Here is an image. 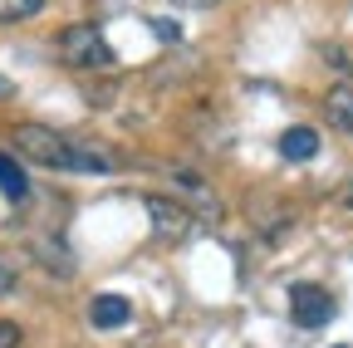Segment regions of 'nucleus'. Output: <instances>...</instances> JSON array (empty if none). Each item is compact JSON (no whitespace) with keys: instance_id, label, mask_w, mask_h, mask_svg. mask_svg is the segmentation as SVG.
Returning <instances> with one entry per match:
<instances>
[{"instance_id":"nucleus-1","label":"nucleus","mask_w":353,"mask_h":348,"mask_svg":"<svg viewBox=\"0 0 353 348\" xmlns=\"http://www.w3.org/2000/svg\"><path fill=\"white\" fill-rule=\"evenodd\" d=\"M15 147L30 157V162H39V167H54V172H113V157L108 152H99V147H83V143H74V138H64L59 127H39V123H25V127H15Z\"/></svg>"},{"instance_id":"nucleus-2","label":"nucleus","mask_w":353,"mask_h":348,"mask_svg":"<svg viewBox=\"0 0 353 348\" xmlns=\"http://www.w3.org/2000/svg\"><path fill=\"white\" fill-rule=\"evenodd\" d=\"M59 59L74 64V69H108L113 64V50L99 25H69L59 34Z\"/></svg>"},{"instance_id":"nucleus-3","label":"nucleus","mask_w":353,"mask_h":348,"mask_svg":"<svg viewBox=\"0 0 353 348\" xmlns=\"http://www.w3.org/2000/svg\"><path fill=\"white\" fill-rule=\"evenodd\" d=\"M290 314H294L299 329H324L334 319V294L319 289V285H309V280H299V285H290Z\"/></svg>"},{"instance_id":"nucleus-4","label":"nucleus","mask_w":353,"mask_h":348,"mask_svg":"<svg viewBox=\"0 0 353 348\" xmlns=\"http://www.w3.org/2000/svg\"><path fill=\"white\" fill-rule=\"evenodd\" d=\"M128 314H132V304H128L123 294H99L94 304H88L94 329H118V324H128Z\"/></svg>"},{"instance_id":"nucleus-5","label":"nucleus","mask_w":353,"mask_h":348,"mask_svg":"<svg viewBox=\"0 0 353 348\" xmlns=\"http://www.w3.org/2000/svg\"><path fill=\"white\" fill-rule=\"evenodd\" d=\"M324 118L339 127V133L353 138V83H339V89H329V99H324Z\"/></svg>"},{"instance_id":"nucleus-6","label":"nucleus","mask_w":353,"mask_h":348,"mask_svg":"<svg viewBox=\"0 0 353 348\" xmlns=\"http://www.w3.org/2000/svg\"><path fill=\"white\" fill-rule=\"evenodd\" d=\"M314 152H319V133H314V127H290V133L280 138V157L285 162H309Z\"/></svg>"},{"instance_id":"nucleus-7","label":"nucleus","mask_w":353,"mask_h":348,"mask_svg":"<svg viewBox=\"0 0 353 348\" xmlns=\"http://www.w3.org/2000/svg\"><path fill=\"white\" fill-rule=\"evenodd\" d=\"M0 192H6L10 201H20V196L30 192V182H25V172H20V167H15V162H10L6 152H0Z\"/></svg>"},{"instance_id":"nucleus-8","label":"nucleus","mask_w":353,"mask_h":348,"mask_svg":"<svg viewBox=\"0 0 353 348\" xmlns=\"http://www.w3.org/2000/svg\"><path fill=\"white\" fill-rule=\"evenodd\" d=\"M44 10V0H0V25H20Z\"/></svg>"},{"instance_id":"nucleus-9","label":"nucleus","mask_w":353,"mask_h":348,"mask_svg":"<svg viewBox=\"0 0 353 348\" xmlns=\"http://www.w3.org/2000/svg\"><path fill=\"white\" fill-rule=\"evenodd\" d=\"M148 206H152V216H157V226H167V236H182V231H187V221L176 216V201H162V196H152Z\"/></svg>"},{"instance_id":"nucleus-10","label":"nucleus","mask_w":353,"mask_h":348,"mask_svg":"<svg viewBox=\"0 0 353 348\" xmlns=\"http://www.w3.org/2000/svg\"><path fill=\"white\" fill-rule=\"evenodd\" d=\"M0 348H20V324L15 319H0Z\"/></svg>"},{"instance_id":"nucleus-11","label":"nucleus","mask_w":353,"mask_h":348,"mask_svg":"<svg viewBox=\"0 0 353 348\" xmlns=\"http://www.w3.org/2000/svg\"><path fill=\"white\" fill-rule=\"evenodd\" d=\"M15 285H20V275H15V265H10V260H6V255H0V294H10Z\"/></svg>"},{"instance_id":"nucleus-12","label":"nucleus","mask_w":353,"mask_h":348,"mask_svg":"<svg viewBox=\"0 0 353 348\" xmlns=\"http://www.w3.org/2000/svg\"><path fill=\"white\" fill-rule=\"evenodd\" d=\"M329 64H339V69L348 74V83H353V54H343V50H329Z\"/></svg>"},{"instance_id":"nucleus-13","label":"nucleus","mask_w":353,"mask_h":348,"mask_svg":"<svg viewBox=\"0 0 353 348\" xmlns=\"http://www.w3.org/2000/svg\"><path fill=\"white\" fill-rule=\"evenodd\" d=\"M172 6H182V10H211V6H221V0H172Z\"/></svg>"},{"instance_id":"nucleus-14","label":"nucleus","mask_w":353,"mask_h":348,"mask_svg":"<svg viewBox=\"0 0 353 348\" xmlns=\"http://www.w3.org/2000/svg\"><path fill=\"white\" fill-rule=\"evenodd\" d=\"M10 94H15V83H10L6 74H0V99H10Z\"/></svg>"},{"instance_id":"nucleus-15","label":"nucleus","mask_w":353,"mask_h":348,"mask_svg":"<svg viewBox=\"0 0 353 348\" xmlns=\"http://www.w3.org/2000/svg\"><path fill=\"white\" fill-rule=\"evenodd\" d=\"M343 206H348V211H353V182H348V192H343Z\"/></svg>"},{"instance_id":"nucleus-16","label":"nucleus","mask_w":353,"mask_h":348,"mask_svg":"<svg viewBox=\"0 0 353 348\" xmlns=\"http://www.w3.org/2000/svg\"><path fill=\"white\" fill-rule=\"evenodd\" d=\"M339 348H343V343H339Z\"/></svg>"}]
</instances>
